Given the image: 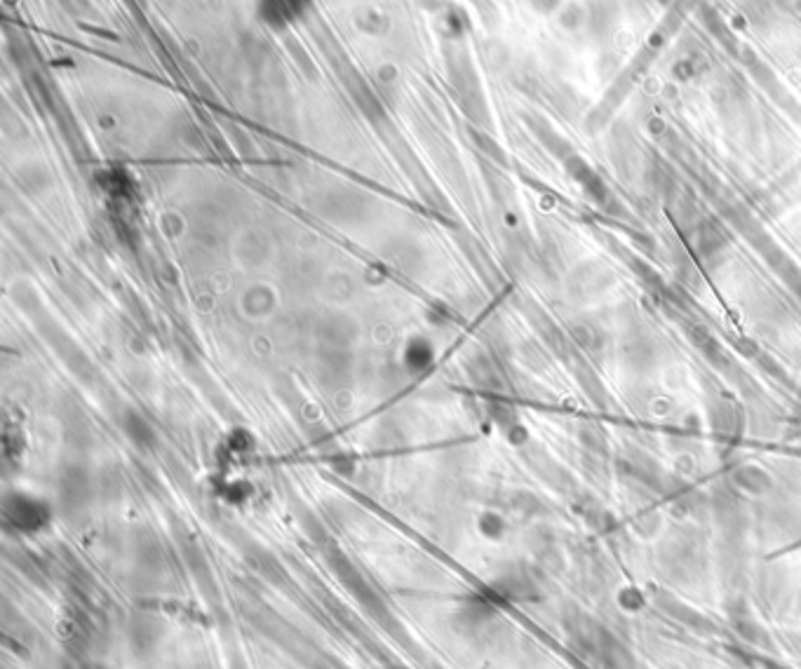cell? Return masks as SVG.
I'll return each mask as SVG.
<instances>
[{
    "mask_svg": "<svg viewBox=\"0 0 801 669\" xmlns=\"http://www.w3.org/2000/svg\"><path fill=\"white\" fill-rule=\"evenodd\" d=\"M531 5H534L538 12H555L560 8V0H531Z\"/></svg>",
    "mask_w": 801,
    "mask_h": 669,
    "instance_id": "cell-3",
    "label": "cell"
},
{
    "mask_svg": "<svg viewBox=\"0 0 801 669\" xmlns=\"http://www.w3.org/2000/svg\"><path fill=\"white\" fill-rule=\"evenodd\" d=\"M658 3H670V0H658Z\"/></svg>",
    "mask_w": 801,
    "mask_h": 669,
    "instance_id": "cell-4",
    "label": "cell"
},
{
    "mask_svg": "<svg viewBox=\"0 0 801 669\" xmlns=\"http://www.w3.org/2000/svg\"><path fill=\"white\" fill-rule=\"evenodd\" d=\"M696 245H698V252L703 256H715L719 249H724L726 240L719 228L715 223H708L703 221L698 226V233H696Z\"/></svg>",
    "mask_w": 801,
    "mask_h": 669,
    "instance_id": "cell-2",
    "label": "cell"
},
{
    "mask_svg": "<svg viewBox=\"0 0 801 669\" xmlns=\"http://www.w3.org/2000/svg\"><path fill=\"white\" fill-rule=\"evenodd\" d=\"M564 167H567L569 177L583 188L588 198L595 200L597 205H607L609 198H611L607 184H604L602 177H599V174L592 170V167L581 158V155L571 153L569 158H564Z\"/></svg>",
    "mask_w": 801,
    "mask_h": 669,
    "instance_id": "cell-1",
    "label": "cell"
}]
</instances>
